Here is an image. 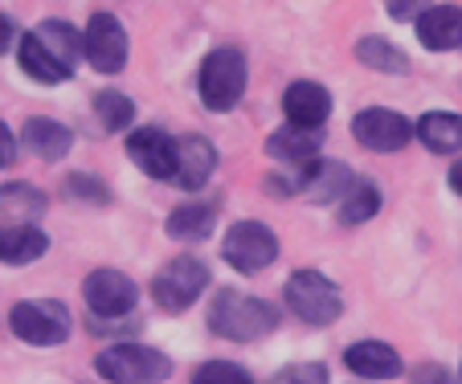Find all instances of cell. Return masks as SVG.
Returning a JSON list of instances; mask_svg holds the SVG:
<instances>
[{
	"mask_svg": "<svg viewBox=\"0 0 462 384\" xmlns=\"http://www.w3.org/2000/svg\"><path fill=\"white\" fill-rule=\"evenodd\" d=\"M279 327V306H271L266 298L242 295L234 287H221L209 303V332L234 343H254L262 335H271Z\"/></svg>",
	"mask_w": 462,
	"mask_h": 384,
	"instance_id": "cell-1",
	"label": "cell"
},
{
	"mask_svg": "<svg viewBox=\"0 0 462 384\" xmlns=\"http://www.w3.org/2000/svg\"><path fill=\"white\" fill-rule=\"evenodd\" d=\"M95 368L106 384H160L172 376V360L148 343H111L95 356Z\"/></svg>",
	"mask_w": 462,
	"mask_h": 384,
	"instance_id": "cell-2",
	"label": "cell"
},
{
	"mask_svg": "<svg viewBox=\"0 0 462 384\" xmlns=\"http://www.w3.org/2000/svg\"><path fill=\"white\" fill-rule=\"evenodd\" d=\"M245 82H250V70H245V53L234 50V45H221L209 58L201 61V103L205 111L226 114L242 103Z\"/></svg>",
	"mask_w": 462,
	"mask_h": 384,
	"instance_id": "cell-3",
	"label": "cell"
},
{
	"mask_svg": "<svg viewBox=\"0 0 462 384\" xmlns=\"http://www.w3.org/2000/svg\"><path fill=\"white\" fill-rule=\"evenodd\" d=\"M9 327L29 348H58V343L70 340L74 319L58 298H25L9 311Z\"/></svg>",
	"mask_w": 462,
	"mask_h": 384,
	"instance_id": "cell-4",
	"label": "cell"
},
{
	"mask_svg": "<svg viewBox=\"0 0 462 384\" xmlns=\"http://www.w3.org/2000/svg\"><path fill=\"white\" fill-rule=\"evenodd\" d=\"M287 306L295 319H303L307 327H328L340 319L344 311V295L328 274L319 270H299L287 282Z\"/></svg>",
	"mask_w": 462,
	"mask_h": 384,
	"instance_id": "cell-5",
	"label": "cell"
},
{
	"mask_svg": "<svg viewBox=\"0 0 462 384\" xmlns=\"http://www.w3.org/2000/svg\"><path fill=\"white\" fill-rule=\"evenodd\" d=\"M221 258L234 266L237 274H262L279 258V237L262 221H234L229 233L221 237Z\"/></svg>",
	"mask_w": 462,
	"mask_h": 384,
	"instance_id": "cell-6",
	"label": "cell"
},
{
	"mask_svg": "<svg viewBox=\"0 0 462 384\" xmlns=\"http://www.w3.org/2000/svg\"><path fill=\"white\" fill-rule=\"evenodd\" d=\"M205 290H209V266L197 262V258H176V262H168L164 270L152 279V298H156V306L168 315L189 311Z\"/></svg>",
	"mask_w": 462,
	"mask_h": 384,
	"instance_id": "cell-7",
	"label": "cell"
},
{
	"mask_svg": "<svg viewBox=\"0 0 462 384\" xmlns=\"http://www.w3.org/2000/svg\"><path fill=\"white\" fill-rule=\"evenodd\" d=\"M82 58L98 74H119L127 66V29L111 13H95L82 29Z\"/></svg>",
	"mask_w": 462,
	"mask_h": 384,
	"instance_id": "cell-8",
	"label": "cell"
},
{
	"mask_svg": "<svg viewBox=\"0 0 462 384\" xmlns=\"http://www.w3.org/2000/svg\"><path fill=\"white\" fill-rule=\"evenodd\" d=\"M82 295H87V311L95 315V319H123V315H131L135 303H140V287H135L123 270L87 274Z\"/></svg>",
	"mask_w": 462,
	"mask_h": 384,
	"instance_id": "cell-9",
	"label": "cell"
},
{
	"mask_svg": "<svg viewBox=\"0 0 462 384\" xmlns=\"http://www.w3.org/2000/svg\"><path fill=\"white\" fill-rule=\"evenodd\" d=\"M352 135H356L360 148L368 151H402L413 140V123L397 111H384V106H368L352 119Z\"/></svg>",
	"mask_w": 462,
	"mask_h": 384,
	"instance_id": "cell-10",
	"label": "cell"
},
{
	"mask_svg": "<svg viewBox=\"0 0 462 384\" xmlns=\"http://www.w3.org/2000/svg\"><path fill=\"white\" fill-rule=\"evenodd\" d=\"M213 168H217V148L205 135H180L176 140V168H172V184L180 192H197L209 184Z\"/></svg>",
	"mask_w": 462,
	"mask_h": 384,
	"instance_id": "cell-11",
	"label": "cell"
},
{
	"mask_svg": "<svg viewBox=\"0 0 462 384\" xmlns=\"http://www.w3.org/2000/svg\"><path fill=\"white\" fill-rule=\"evenodd\" d=\"M127 156L135 160L143 176L152 180H172V168H176V140L156 127H140V132L127 135Z\"/></svg>",
	"mask_w": 462,
	"mask_h": 384,
	"instance_id": "cell-12",
	"label": "cell"
},
{
	"mask_svg": "<svg viewBox=\"0 0 462 384\" xmlns=\"http://www.w3.org/2000/svg\"><path fill=\"white\" fill-rule=\"evenodd\" d=\"M413 25H418V41L430 53H446L462 45V9H454V5H430Z\"/></svg>",
	"mask_w": 462,
	"mask_h": 384,
	"instance_id": "cell-13",
	"label": "cell"
},
{
	"mask_svg": "<svg viewBox=\"0 0 462 384\" xmlns=\"http://www.w3.org/2000/svg\"><path fill=\"white\" fill-rule=\"evenodd\" d=\"M21 143H25L29 151H33L37 160H45V164H58V160L70 156L74 148V135L66 123L58 119H25V127H21Z\"/></svg>",
	"mask_w": 462,
	"mask_h": 384,
	"instance_id": "cell-14",
	"label": "cell"
},
{
	"mask_svg": "<svg viewBox=\"0 0 462 384\" xmlns=\"http://www.w3.org/2000/svg\"><path fill=\"white\" fill-rule=\"evenodd\" d=\"M344 364H348L356 376H365V380H397V376L405 372L402 356H397L389 343H381V340L352 343V348L344 352Z\"/></svg>",
	"mask_w": 462,
	"mask_h": 384,
	"instance_id": "cell-15",
	"label": "cell"
},
{
	"mask_svg": "<svg viewBox=\"0 0 462 384\" xmlns=\"http://www.w3.org/2000/svg\"><path fill=\"white\" fill-rule=\"evenodd\" d=\"M282 114H287V123H299V127H323L328 114H332V95L319 82H295L282 95Z\"/></svg>",
	"mask_w": 462,
	"mask_h": 384,
	"instance_id": "cell-16",
	"label": "cell"
},
{
	"mask_svg": "<svg viewBox=\"0 0 462 384\" xmlns=\"http://www.w3.org/2000/svg\"><path fill=\"white\" fill-rule=\"evenodd\" d=\"M266 151L282 164H307V160H319L323 151V135L319 127H299V123H287L266 140Z\"/></svg>",
	"mask_w": 462,
	"mask_h": 384,
	"instance_id": "cell-17",
	"label": "cell"
},
{
	"mask_svg": "<svg viewBox=\"0 0 462 384\" xmlns=\"http://www.w3.org/2000/svg\"><path fill=\"white\" fill-rule=\"evenodd\" d=\"M221 217V201H184L168 217V237L176 242H205Z\"/></svg>",
	"mask_w": 462,
	"mask_h": 384,
	"instance_id": "cell-18",
	"label": "cell"
},
{
	"mask_svg": "<svg viewBox=\"0 0 462 384\" xmlns=\"http://www.w3.org/2000/svg\"><path fill=\"white\" fill-rule=\"evenodd\" d=\"M45 209H50V201L33 184H5L0 188V225H37Z\"/></svg>",
	"mask_w": 462,
	"mask_h": 384,
	"instance_id": "cell-19",
	"label": "cell"
},
{
	"mask_svg": "<svg viewBox=\"0 0 462 384\" xmlns=\"http://www.w3.org/2000/svg\"><path fill=\"white\" fill-rule=\"evenodd\" d=\"M17 58H21V70H25L33 82H42V87H58V82H70L74 78L70 66H61V61L53 58V53L45 50L33 33H21Z\"/></svg>",
	"mask_w": 462,
	"mask_h": 384,
	"instance_id": "cell-20",
	"label": "cell"
},
{
	"mask_svg": "<svg viewBox=\"0 0 462 384\" xmlns=\"http://www.w3.org/2000/svg\"><path fill=\"white\" fill-rule=\"evenodd\" d=\"M413 135H418L434 156H454V151H462V114L430 111V114H421L418 119Z\"/></svg>",
	"mask_w": 462,
	"mask_h": 384,
	"instance_id": "cell-21",
	"label": "cell"
},
{
	"mask_svg": "<svg viewBox=\"0 0 462 384\" xmlns=\"http://www.w3.org/2000/svg\"><path fill=\"white\" fill-rule=\"evenodd\" d=\"M50 250V237L37 225H0V262L5 266H29Z\"/></svg>",
	"mask_w": 462,
	"mask_h": 384,
	"instance_id": "cell-22",
	"label": "cell"
},
{
	"mask_svg": "<svg viewBox=\"0 0 462 384\" xmlns=\"http://www.w3.org/2000/svg\"><path fill=\"white\" fill-rule=\"evenodd\" d=\"M33 37L53 53V58L61 61V66H70V70L79 66V58H82V33L70 25V21H53L50 17V21H42V25L33 29Z\"/></svg>",
	"mask_w": 462,
	"mask_h": 384,
	"instance_id": "cell-23",
	"label": "cell"
},
{
	"mask_svg": "<svg viewBox=\"0 0 462 384\" xmlns=\"http://www.w3.org/2000/svg\"><path fill=\"white\" fill-rule=\"evenodd\" d=\"M352 184L356 180H352V172L340 160H315V176H311V184H307V197H311L315 205H332V201H340Z\"/></svg>",
	"mask_w": 462,
	"mask_h": 384,
	"instance_id": "cell-24",
	"label": "cell"
},
{
	"mask_svg": "<svg viewBox=\"0 0 462 384\" xmlns=\"http://www.w3.org/2000/svg\"><path fill=\"white\" fill-rule=\"evenodd\" d=\"M381 213V188L368 180H356L340 197V225H365Z\"/></svg>",
	"mask_w": 462,
	"mask_h": 384,
	"instance_id": "cell-25",
	"label": "cell"
},
{
	"mask_svg": "<svg viewBox=\"0 0 462 384\" xmlns=\"http://www.w3.org/2000/svg\"><path fill=\"white\" fill-rule=\"evenodd\" d=\"M356 58L365 61L368 70H381V74H405V70H410V58H405L397 45L384 41V37H360V41H356Z\"/></svg>",
	"mask_w": 462,
	"mask_h": 384,
	"instance_id": "cell-26",
	"label": "cell"
},
{
	"mask_svg": "<svg viewBox=\"0 0 462 384\" xmlns=\"http://www.w3.org/2000/svg\"><path fill=\"white\" fill-rule=\"evenodd\" d=\"M95 114H98V123H103V132L119 135V132H127L131 123H135V103H131L123 90H98L95 95Z\"/></svg>",
	"mask_w": 462,
	"mask_h": 384,
	"instance_id": "cell-27",
	"label": "cell"
},
{
	"mask_svg": "<svg viewBox=\"0 0 462 384\" xmlns=\"http://www.w3.org/2000/svg\"><path fill=\"white\" fill-rule=\"evenodd\" d=\"M192 384H254V376L234 360H209L192 372Z\"/></svg>",
	"mask_w": 462,
	"mask_h": 384,
	"instance_id": "cell-28",
	"label": "cell"
},
{
	"mask_svg": "<svg viewBox=\"0 0 462 384\" xmlns=\"http://www.w3.org/2000/svg\"><path fill=\"white\" fill-rule=\"evenodd\" d=\"M66 197H74V201H82V205H106L111 201L106 184H98L95 176H82V172H74L70 180H66Z\"/></svg>",
	"mask_w": 462,
	"mask_h": 384,
	"instance_id": "cell-29",
	"label": "cell"
},
{
	"mask_svg": "<svg viewBox=\"0 0 462 384\" xmlns=\"http://www.w3.org/2000/svg\"><path fill=\"white\" fill-rule=\"evenodd\" d=\"M274 384H328V368L315 364V360H303V364H291L274 376Z\"/></svg>",
	"mask_w": 462,
	"mask_h": 384,
	"instance_id": "cell-30",
	"label": "cell"
},
{
	"mask_svg": "<svg viewBox=\"0 0 462 384\" xmlns=\"http://www.w3.org/2000/svg\"><path fill=\"white\" fill-rule=\"evenodd\" d=\"M430 5H434V0H384V9H389L393 21H418Z\"/></svg>",
	"mask_w": 462,
	"mask_h": 384,
	"instance_id": "cell-31",
	"label": "cell"
},
{
	"mask_svg": "<svg viewBox=\"0 0 462 384\" xmlns=\"http://www.w3.org/2000/svg\"><path fill=\"white\" fill-rule=\"evenodd\" d=\"M413 384H462V376H454L450 368H442V364H421L418 372H413Z\"/></svg>",
	"mask_w": 462,
	"mask_h": 384,
	"instance_id": "cell-32",
	"label": "cell"
},
{
	"mask_svg": "<svg viewBox=\"0 0 462 384\" xmlns=\"http://www.w3.org/2000/svg\"><path fill=\"white\" fill-rule=\"evenodd\" d=\"M13 160H17V135L0 123V168H9Z\"/></svg>",
	"mask_w": 462,
	"mask_h": 384,
	"instance_id": "cell-33",
	"label": "cell"
},
{
	"mask_svg": "<svg viewBox=\"0 0 462 384\" xmlns=\"http://www.w3.org/2000/svg\"><path fill=\"white\" fill-rule=\"evenodd\" d=\"M17 37L21 33H17V25H13V17H5V13H0V53H9Z\"/></svg>",
	"mask_w": 462,
	"mask_h": 384,
	"instance_id": "cell-34",
	"label": "cell"
},
{
	"mask_svg": "<svg viewBox=\"0 0 462 384\" xmlns=\"http://www.w3.org/2000/svg\"><path fill=\"white\" fill-rule=\"evenodd\" d=\"M450 188H454V192H458V197H462V160H458V164L450 168Z\"/></svg>",
	"mask_w": 462,
	"mask_h": 384,
	"instance_id": "cell-35",
	"label": "cell"
}]
</instances>
